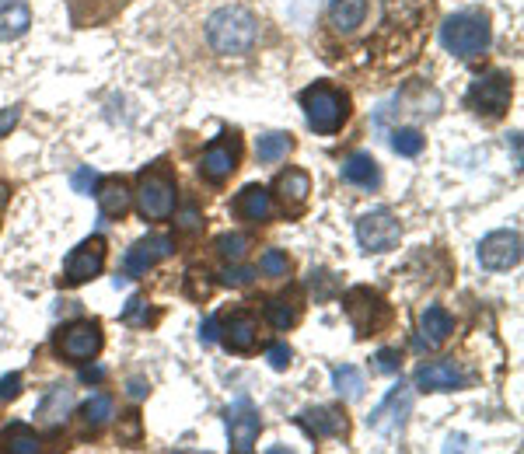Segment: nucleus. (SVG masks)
Masks as SVG:
<instances>
[{
	"label": "nucleus",
	"instance_id": "42",
	"mask_svg": "<svg viewBox=\"0 0 524 454\" xmlns=\"http://www.w3.org/2000/svg\"><path fill=\"white\" fill-rule=\"evenodd\" d=\"M18 119H21V109H4V112H0V137H7V133L18 126Z\"/></svg>",
	"mask_w": 524,
	"mask_h": 454
},
{
	"label": "nucleus",
	"instance_id": "15",
	"mask_svg": "<svg viewBox=\"0 0 524 454\" xmlns=\"http://www.w3.org/2000/svg\"><path fill=\"white\" fill-rule=\"evenodd\" d=\"M294 423L308 437H315V441H322V437H346L350 434V420H346V413L343 409H336V406L304 409V413L294 416Z\"/></svg>",
	"mask_w": 524,
	"mask_h": 454
},
{
	"label": "nucleus",
	"instance_id": "22",
	"mask_svg": "<svg viewBox=\"0 0 524 454\" xmlns=\"http://www.w3.org/2000/svg\"><path fill=\"white\" fill-rule=\"evenodd\" d=\"M235 214L242 217V221L266 224L269 214H273V196H269V189H262V186H245L242 193L235 196Z\"/></svg>",
	"mask_w": 524,
	"mask_h": 454
},
{
	"label": "nucleus",
	"instance_id": "36",
	"mask_svg": "<svg viewBox=\"0 0 524 454\" xmlns=\"http://www.w3.org/2000/svg\"><path fill=\"white\" fill-rule=\"evenodd\" d=\"M374 371L378 374H399L402 371V353L399 350H378L374 353Z\"/></svg>",
	"mask_w": 524,
	"mask_h": 454
},
{
	"label": "nucleus",
	"instance_id": "6",
	"mask_svg": "<svg viewBox=\"0 0 524 454\" xmlns=\"http://www.w3.org/2000/svg\"><path fill=\"white\" fill-rule=\"evenodd\" d=\"M137 210L144 221H165L175 210V179L168 172L165 161L151 168V172L140 175L137 182Z\"/></svg>",
	"mask_w": 524,
	"mask_h": 454
},
{
	"label": "nucleus",
	"instance_id": "10",
	"mask_svg": "<svg viewBox=\"0 0 524 454\" xmlns=\"http://www.w3.org/2000/svg\"><path fill=\"white\" fill-rule=\"evenodd\" d=\"M413 413V388L409 385H395L392 392L381 399V406L367 416V427L381 437H399L406 430V420Z\"/></svg>",
	"mask_w": 524,
	"mask_h": 454
},
{
	"label": "nucleus",
	"instance_id": "8",
	"mask_svg": "<svg viewBox=\"0 0 524 454\" xmlns=\"http://www.w3.org/2000/svg\"><path fill=\"white\" fill-rule=\"evenodd\" d=\"M105 255H109V245H105L102 234L81 241V245H77L74 252L67 255V262H63L60 283H63V287H81V283L95 280V276L105 269Z\"/></svg>",
	"mask_w": 524,
	"mask_h": 454
},
{
	"label": "nucleus",
	"instance_id": "4",
	"mask_svg": "<svg viewBox=\"0 0 524 454\" xmlns=\"http://www.w3.org/2000/svg\"><path fill=\"white\" fill-rule=\"evenodd\" d=\"M511 95H514V81L504 74V70H490L479 81H472L469 95H465V105L476 112L486 123H497V119L507 116L511 109Z\"/></svg>",
	"mask_w": 524,
	"mask_h": 454
},
{
	"label": "nucleus",
	"instance_id": "20",
	"mask_svg": "<svg viewBox=\"0 0 524 454\" xmlns=\"http://www.w3.org/2000/svg\"><path fill=\"white\" fill-rule=\"evenodd\" d=\"M276 200H280L283 214H301L304 203H308V193H311V179L304 172H297V168H290V172H283L280 179H276Z\"/></svg>",
	"mask_w": 524,
	"mask_h": 454
},
{
	"label": "nucleus",
	"instance_id": "31",
	"mask_svg": "<svg viewBox=\"0 0 524 454\" xmlns=\"http://www.w3.org/2000/svg\"><path fill=\"white\" fill-rule=\"evenodd\" d=\"M423 144H427V140H423V133L413 130V126H402V130L392 133V147L402 158H416V154L423 151Z\"/></svg>",
	"mask_w": 524,
	"mask_h": 454
},
{
	"label": "nucleus",
	"instance_id": "5",
	"mask_svg": "<svg viewBox=\"0 0 524 454\" xmlns=\"http://www.w3.org/2000/svg\"><path fill=\"white\" fill-rule=\"evenodd\" d=\"M346 315H350V325L360 339L367 336H381V332L392 325V304L371 287H353L346 294Z\"/></svg>",
	"mask_w": 524,
	"mask_h": 454
},
{
	"label": "nucleus",
	"instance_id": "41",
	"mask_svg": "<svg viewBox=\"0 0 524 454\" xmlns=\"http://www.w3.org/2000/svg\"><path fill=\"white\" fill-rule=\"evenodd\" d=\"M179 227H182V231H200V227H203V217L196 214V207H186V210H182V214H179Z\"/></svg>",
	"mask_w": 524,
	"mask_h": 454
},
{
	"label": "nucleus",
	"instance_id": "17",
	"mask_svg": "<svg viewBox=\"0 0 524 454\" xmlns=\"http://www.w3.org/2000/svg\"><path fill=\"white\" fill-rule=\"evenodd\" d=\"M70 409H74V388L70 385H53L42 395L39 409H35V423L42 430H60L67 423Z\"/></svg>",
	"mask_w": 524,
	"mask_h": 454
},
{
	"label": "nucleus",
	"instance_id": "44",
	"mask_svg": "<svg viewBox=\"0 0 524 454\" xmlns=\"http://www.w3.org/2000/svg\"><path fill=\"white\" fill-rule=\"evenodd\" d=\"M130 395H133V399H144V395H147L144 381H130Z\"/></svg>",
	"mask_w": 524,
	"mask_h": 454
},
{
	"label": "nucleus",
	"instance_id": "11",
	"mask_svg": "<svg viewBox=\"0 0 524 454\" xmlns=\"http://www.w3.org/2000/svg\"><path fill=\"white\" fill-rule=\"evenodd\" d=\"M402 238V227L395 221L388 210H371L357 221V241L367 255H385L399 245Z\"/></svg>",
	"mask_w": 524,
	"mask_h": 454
},
{
	"label": "nucleus",
	"instance_id": "38",
	"mask_svg": "<svg viewBox=\"0 0 524 454\" xmlns=\"http://www.w3.org/2000/svg\"><path fill=\"white\" fill-rule=\"evenodd\" d=\"M70 186H74V193L91 196V189L98 186V175L91 172V168H77V172L70 175Z\"/></svg>",
	"mask_w": 524,
	"mask_h": 454
},
{
	"label": "nucleus",
	"instance_id": "32",
	"mask_svg": "<svg viewBox=\"0 0 524 454\" xmlns=\"http://www.w3.org/2000/svg\"><path fill=\"white\" fill-rule=\"evenodd\" d=\"M217 255L228 262L245 259V255H249V238H245V234H221V238H217Z\"/></svg>",
	"mask_w": 524,
	"mask_h": 454
},
{
	"label": "nucleus",
	"instance_id": "35",
	"mask_svg": "<svg viewBox=\"0 0 524 454\" xmlns=\"http://www.w3.org/2000/svg\"><path fill=\"white\" fill-rule=\"evenodd\" d=\"M252 280H256V269H249V266H224V273H221L224 287H249Z\"/></svg>",
	"mask_w": 524,
	"mask_h": 454
},
{
	"label": "nucleus",
	"instance_id": "28",
	"mask_svg": "<svg viewBox=\"0 0 524 454\" xmlns=\"http://www.w3.org/2000/svg\"><path fill=\"white\" fill-rule=\"evenodd\" d=\"M112 413H116V406H112V395H105V392L88 395V402L81 406V420H84V427H91V430H102L105 423L112 420Z\"/></svg>",
	"mask_w": 524,
	"mask_h": 454
},
{
	"label": "nucleus",
	"instance_id": "24",
	"mask_svg": "<svg viewBox=\"0 0 524 454\" xmlns=\"http://www.w3.org/2000/svg\"><path fill=\"white\" fill-rule=\"evenodd\" d=\"M367 18V0H329V25L336 32L350 35L364 25Z\"/></svg>",
	"mask_w": 524,
	"mask_h": 454
},
{
	"label": "nucleus",
	"instance_id": "18",
	"mask_svg": "<svg viewBox=\"0 0 524 454\" xmlns=\"http://www.w3.org/2000/svg\"><path fill=\"white\" fill-rule=\"evenodd\" d=\"M416 388L420 392H458L465 388V374L448 360H430L416 367Z\"/></svg>",
	"mask_w": 524,
	"mask_h": 454
},
{
	"label": "nucleus",
	"instance_id": "1",
	"mask_svg": "<svg viewBox=\"0 0 524 454\" xmlns=\"http://www.w3.org/2000/svg\"><path fill=\"white\" fill-rule=\"evenodd\" d=\"M207 39L221 56H242V53H249V49L256 46L259 21H256V14L245 11V7H235V4L221 7V11L210 14Z\"/></svg>",
	"mask_w": 524,
	"mask_h": 454
},
{
	"label": "nucleus",
	"instance_id": "33",
	"mask_svg": "<svg viewBox=\"0 0 524 454\" xmlns=\"http://www.w3.org/2000/svg\"><path fill=\"white\" fill-rule=\"evenodd\" d=\"M259 266H262V273L273 276V280H283V276L290 273V259L280 252V248H269V252H262Z\"/></svg>",
	"mask_w": 524,
	"mask_h": 454
},
{
	"label": "nucleus",
	"instance_id": "13",
	"mask_svg": "<svg viewBox=\"0 0 524 454\" xmlns=\"http://www.w3.org/2000/svg\"><path fill=\"white\" fill-rule=\"evenodd\" d=\"M259 430H262V416L259 409L252 406V399H238L235 406L228 409V437H231V448L238 454H249L259 441Z\"/></svg>",
	"mask_w": 524,
	"mask_h": 454
},
{
	"label": "nucleus",
	"instance_id": "25",
	"mask_svg": "<svg viewBox=\"0 0 524 454\" xmlns=\"http://www.w3.org/2000/svg\"><path fill=\"white\" fill-rule=\"evenodd\" d=\"M343 182L360 189H378L381 186V172H378V161L371 154H350L343 161Z\"/></svg>",
	"mask_w": 524,
	"mask_h": 454
},
{
	"label": "nucleus",
	"instance_id": "39",
	"mask_svg": "<svg viewBox=\"0 0 524 454\" xmlns=\"http://www.w3.org/2000/svg\"><path fill=\"white\" fill-rule=\"evenodd\" d=\"M217 336H221V315H210L200 329V343L210 346V343H217Z\"/></svg>",
	"mask_w": 524,
	"mask_h": 454
},
{
	"label": "nucleus",
	"instance_id": "2",
	"mask_svg": "<svg viewBox=\"0 0 524 454\" xmlns=\"http://www.w3.org/2000/svg\"><path fill=\"white\" fill-rule=\"evenodd\" d=\"M441 42L448 53L462 56V60H479V56H486V49H490L493 42L490 18H486L483 11L451 14L441 25Z\"/></svg>",
	"mask_w": 524,
	"mask_h": 454
},
{
	"label": "nucleus",
	"instance_id": "16",
	"mask_svg": "<svg viewBox=\"0 0 524 454\" xmlns=\"http://www.w3.org/2000/svg\"><path fill=\"white\" fill-rule=\"evenodd\" d=\"M217 339H224V346H228L231 353H252L259 343V322L252 311L238 308L231 311L228 318H224V332Z\"/></svg>",
	"mask_w": 524,
	"mask_h": 454
},
{
	"label": "nucleus",
	"instance_id": "21",
	"mask_svg": "<svg viewBox=\"0 0 524 454\" xmlns=\"http://www.w3.org/2000/svg\"><path fill=\"white\" fill-rule=\"evenodd\" d=\"M455 332V318L441 308V304H427L420 311V346H441Z\"/></svg>",
	"mask_w": 524,
	"mask_h": 454
},
{
	"label": "nucleus",
	"instance_id": "3",
	"mask_svg": "<svg viewBox=\"0 0 524 454\" xmlns=\"http://www.w3.org/2000/svg\"><path fill=\"white\" fill-rule=\"evenodd\" d=\"M301 109L311 130L332 137V133L343 130L346 116H350V98L332 84H311V88L301 91Z\"/></svg>",
	"mask_w": 524,
	"mask_h": 454
},
{
	"label": "nucleus",
	"instance_id": "14",
	"mask_svg": "<svg viewBox=\"0 0 524 454\" xmlns=\"http://www.w3.org/2000/svg\"><path fill=\"white\" fill-rule=\"evenodd\" d=\"M175 252V241L168 238V234H147V238L133 241L130 248H126V273L130 276H144L147 269H154L158 262H165L168 255Z\"/></svg>",
	"mask_w": 524,
	"mask_h": 454
},
{
	"label": "nucleus",
	"instance_id": "23",
	"mask_svg": "<svg viewBox=\"0 0 524 454\" xmlns=\"http://www.w3.org/2000/svg\"><path fill=\"white\" fill-rule=\"evenodd\" d=\"M32 11L25 0H0V42H14L28 32Z\"/></svg>",
	"mask_w": 524,
	"mask_h": 454
},
{
	"label": "nucleus",
	"instance_id": "40",
	"mask_svg": "<svg viewBox=\"0 0 524 454\" xmlns=\"http://www.w3.org/2000/svg\"><path fill=\"white\" fill-rule=\"evenodd\" d=\"M18 392H21V374H7V378L0 381V402L18 399Z\"/></svg>",
	"mask_w": 524,
	"mask_h": 454
},
{
	"label": "nucleus",
	"instance_id": "12",
	"mask_svg": "<svg viewBox=\"0 0 524 454\" xmlns=\"http://www.w3.org/2000/svg\"><path fill=\"white\" fill-rule=\"evenodd\" d=\"M521 262V234L518 231H493L479 241V266L490 273H504Z\"/></svg>",
	"mask_w": 524,
	"mask_h": 454
},
{
	"label": "nucleus",
	"instance_id": "30",
	"mask_svg": "<svg viewBox=\"0 0 524 454\" xmlns=\"http://www.w3.org/2000/svg\"><path fill=\"white\" fill-rule=\"evenodd\" d=\"M0 444H4L7 451H14V454H35L39 451V437H35L28 427H21V423H11V427L0 434Z\"/></svg>",
	"mask_w": 524,
	"mask_h": 454
},
{
	"label": "nucleus",
	"instance_id": "9",
	"mask_svg": "<svg viewBox=\"0 0 524 454\" xmlns=\"http://www.w3.org/2000/svg\"><path fill=\"white\" fill-rule=\"evenodd\" d=\"M238 161H242V137H238V133H221V137L203 151L200 175L210 186H224V182L238 172Z\"/></svg>",
	"mask_w": 524,
	"mask_h": 454
},
{
	"label": "nucleus",
	"instance_id": "45",
	"mask_svg": "<svg viewBox=\"0 0 524 454\" xmlns=\"http://www.w3.org/2000/svg\"><path fill=\"white\" fill-rule=\"evenodd\" d=\"M448 451H455V448H465V437H448V444H444Z\"/></svg>",
	"mask_w": 524,
	"mask_h": 454
},
{
	"label": "nucleus",
	"instance_id": "43",
	"mask_svg": "<svg viewBox=\"0 0 524 454\" xmlns=\"http://www.w3.org/2000/svg\"><path fill=\"white\" fill-rule=\"evenodd\" d=\"M81 381H88V385H98V381H105V367H84Z\"/></svg>",
	"mask_w": 524,
	"mask_h": 454
},
{
	"label": "nucleus",
	"instance_id": "29",
	"mask_svg": "<svg viewBox=\"0 0 524 454\" xmlns=\"http://www.w3.org/2000/svg\"><path fill=\"white\" fill-rule=\"evenodd\" d=\"M290 147H294V140H290V133H266V137H259L256 154H259L262 165H276V161L287 158Z\"/></svg>",
	"mask_w": 524,
	"mask_h": 454
},
{
	"label": "nucleus",
	"instance_id": "34",
	"mask_svg": "<svg viewBox=\"0 0 524 454\" xmlns=\"http://www.w3.org/2000/svg\"><path fill=\"white\" fill-rule=\"evenodd\" d=\"M151 322V308H147L144 297H130V304L123 308V325H133V329H147Z\"/></svg>",
	"mask_w": 524,
	"mask_h": 454
},
{
	"label": "nucleus",
	"instance_id": "7",
	"mask_svg": "<svg viewBox=\"0 0 524 454\" xmlns=\"http://www.w3.org/2000/svg\"><path fill=\"white\" fill-rule=\"evenodd\" d=\"M102 322H95V318H84V322H74L67 325V329H60V336H56L53 350L60 353V360H67V364H88V360H95L98 353H102Z\"/></svg>",
	"mask_w": 524,
	"mask_h": 454
},
{
	"label": "nucleus",
	"instance_id": "26",
	"mask_svg": "<svg viewBox=\"0 0 524 454\" xmlns=\"http://www.w3.org/2000/svg\"><path fill=\"white\" fill-rule=\"evenodd\" d=\"M266 318L273 329L287 332L297 325V318H301V297L297 294H280V297H269L266 304Z\"/></svg>",
	"mask_w": 524,
	"mask_h": 454
},
{
	"label": "nucleus",
	"instance_id": "19",
	"mask_svg": "<svg viewBox=\"0 0 524 454\" xmlns=\"http://www.w3.org/2000/svg\"><path fill=\"white\" fill-rule=\"evenodd\" d=\"M98 210H102V221H123L133 207V193L123 179H102L98 182Z\"/></svg>",
	"mask_w": 524,
	"mask_h": 454
},
{
	"label": "nucleus",
	"instance_id": "37",
	"mask_svg": "<svg viewBox=\"0 0 524 454\" xmlns=\"http://www.w3.org/2000/svg\"><path fill=\"white\" fill-rule=\"evenodd\" d=\"M266 360H269V367H273V371H287V367L294 364V350H290V346H283V343H273L266 350Z\"/></svg>",
	"mask_w": 524,
	"mask_h": 454
},
{
	"label": "nucleus",
	"instance_id": "27",
	"mask_svg": "<svg viewBox=\"0 0 524 454\" xmlns=\"http://www.w3.org/2000/svg\"><path fill=\"white\" fill-rule=\"evenodd\" d=\"M332 385H336V395L343 402H360L364 399V374L357 371L353 364H343V367H332Z\"/></svg>",
	"mask_w": 524,
	"mask_h": 454
}]
</instances>
